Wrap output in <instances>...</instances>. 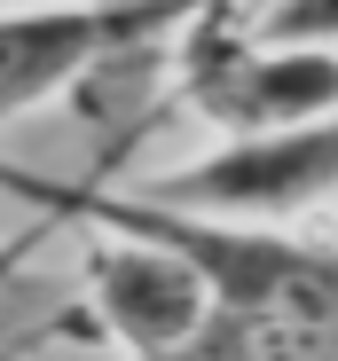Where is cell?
<instances>
[{
	"instance_id": "1",
	"label": "cell",
	"mask_w": 338,
	"mask_h": 361,
	"mask_svg": "<svg viewBox=\"0 0 338 361\" xmlns=\"http://www.w3.org/2000/svg\"><path fill=\"white\" fill-rule=\"evenodd\" d=\"M0 189L24 197L40 220L55 228H102V235H142V244L174 252L212 307L229 314H260V322H338V244L315 235H284V228H244V220H197V212H165L142 197H110L95 180H47V173H16L0 157Z\"/></svg>"
},
{
	"instance_id": "2",
	"label": "cell",
	"mask_w": 338,
	"mask_h": 361,
	"mask_svg": "<svg viewBox=\"0 0 338 361\" xmlns=\"http://www.w3.org/2000/svg\"><path fill=\"white\" fill-rule=\"evenodd\" d=\"M220 0L212 16H197L181 39V94L197 118H212L220 134H284V126H315L338 118V55L330 47H275L260 32H229Z\"/></svg>"
},
{
	"instance_id": "3",
	"label": "cell",
	"mask_w": 338,
	"mask_h": 361,
	"mask_svg": "<svg viewBox=\"0 0 338 361\" xmlns=\"http://www.w3.org/2000/svg\"><path fill=\"white\" fill-rule=\"evenodd\" d=\"M220 0H71V8L0 16V118H16L64 87H87L110 63L150 55L165 32H189Z\"/></svg>"
},
{
	"instance_id": "4",
	"label": "cell",
	"mask_w": 338,
	"mask_h": 361,
	"mask_svg": "<svg viewBox=\"0 0 338 361\" xmlns=\"http://www.w3.org/2000/svg\"><path fill=\"white\" fill-rule=\"evenodd\" d=\"M338 197V118L284 134H229L212 157L181 165L142 189V204L197 212V220H291Z\"/></svg>"
},
{
	"instance_id": "5",
	"label": "cell",
	"mask_w": 338,
	"mask_h": 361,
	"mask_svg": "<svg viewBox=\"0 0 338 361\" xmlns=\"http://www.w3.org/2000/svg\"><path fill=\"white\" fill-rule=\"evenodd\" d=\"M87 314L134 361V353H157V345L189 338L212 314V290L174 252L142 244V235H95L87 244Z\"/></svg>"
},
{
	"instance_id": "6",
	"label": "cell",
	"mask_w": 338,
	"mask_h": 361,
	"mask_svg": "<svg viewBox=\"0 0 338 361\" xmlns=\"http://www.w3.org/2000/svg\"><path fill=\"white\" fill-rule=\"evenodd\" d=\"M134 361H338V322H260V314L212 307L189 338Z\"/></svg>"
},
{
	"instance_id": "7",
	"label": "cell",
	"mask_w": 338,
	"mask_h": 361,
	"mask_svg": "<svg viewBox=\"0 0 338 361\" xmlns=\"http://www.w3.org/2000/svg\"><path fill=\"white\" fill-rule=\"evenodd\" d=\"M260 39H275V47H330L338 39V0H275Z\"/></svg>"
},
{
	"instance_id": "8",
	"label": "cell",
	"mask_w": 338,
	"mask_h": 361,
	"mask_svg": "<svg viewBox=\"0 0 338 361\" xmlns=\"http://www.w3.org/2000/svg\"><path fill=\"white\" fill-rule=\"evenodd\" d=\"M55 338H102V330H95V314H40V322H24V330L0 338V361L40 353V345H55Z\"/></svg>"
},
{
	"instance_id": "9",
	"label": "cell",
	"mask_w": 338,
	"mask_h": 361,
	"mask_svg": "<svg viewBox=\"0 0 338 361\" xmlns=\"http://www.w3.org/2000/svg\"><path fill=\"white\" fill-rule=\"evenodd\" d=\"M47 235H55V220H32V228H16L8 244H0V290L16 283V267H24V259H32V252L47 244Z\"/></svg>"
}]
</instances>
